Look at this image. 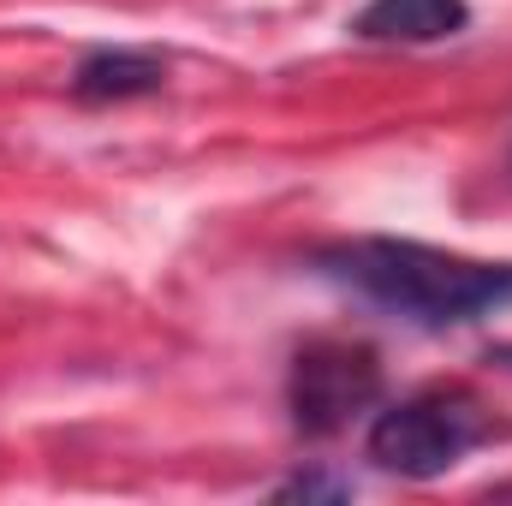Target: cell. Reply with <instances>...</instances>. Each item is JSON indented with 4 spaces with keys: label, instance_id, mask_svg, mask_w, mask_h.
Listing matches in <instances>:
<instances>
[{
    "label": "cell",
    "instance_id": "cell-1",
    "mask_svg": "<svg viewBox=\"0 0 512 506\" xmlns=\"http://www.w3.org/2000/svg\"><path fill=\"white\" fill-rule=\"evenodd\" d=\"M310 268L411 328H465L512 310V262H477L417 239H340L310 251Z\"/></svg>",
    "mask_w": 512,
    "mask_h": 506
},
{
    "label": "cell",
    "instance_id": "cell-2",
    "mask_svg": "<svg viewBox=\"0 0 512 506\" xmlns=\"http://www.w3.org/2000/svg\"><path fill=\"white\" fill-rule=\"evenodd\" d=\"M495 435H501L495 429V411L471 387H423V393L393 399L387 411H376V423L364 435V453H370V465L387 471V477L435 483L465 453L489 447Z\"/></svg>",
    "mask_w": 512,
    "mask_h": 506
},
{
    "label": "cell",
    "instance_id": "cell-3",
    "mask_svg": "<svg viewBox=\"0 0 512 506\" xmlns=\"http://www.w3.org/2000/svg\"><path fill=\"white\" fill-rule=\"evenodd\" d=\"M376 399H382V364L358 340H310L292 358L286 405H292V429L310 441L352 429V417H364Z\"/></svg>",
    "mask_w": 512,
    "mask_h": 506
},
{
    "label": "cell",
    "instance_id": "cell-4",
    "mask_svg": "<svg viewBox=\"0 0 512 506\" xmlns=\"http://www.w3.org/2000/svg\"><path fill=\"white\" fill-rule=\"evenodd\" d=\"M471 24L465 0H370L352 18L358 42H382V48H423V42H447Z\"/></svg>",
    "mask_w": 512,
    "mask_h": 506
},
{
    "label": "cell",
    "instance_id": "cell-5",
    "mask_svg": "<svg viewBox=\"0 0 512 506\" xmlns=\"http://www.w3.org/2000/svg\"><path fill=\"white\" fill-rule=\"evenodd\" d=\"M161 84H167V60L149 48H90L72 72V96L84 108L137 102V96H155Z\"/></svg>",
    "mask_w": 512,
    "mask_h": 506
},
{
    "label": "cell",
    "instance_id": "cell-6",
    "mask_svg": "<svg viewBox=\"0 0 512 506\" xmlns=\"http://www.w3.org/2000/svg\"><path fill=\"white\" fill-rule=\"evenodd\" d=\"M274 501H352L346 477H322V471H298L286 483H274Z\"/></svg>",
    "mask_w": 512,
    "mask_h": 506
},
{
    "label": "cell",
    "instance_id": "cell-7",
    "mask_svg": "<svg viewBox=\"0 0 512 506\" xmlns=\"http://www.w3.org/2000/svg\"><path fill=\"white\" fill-rule=\"evenodd\" d=\"M507 173H512V155H507Z\"/></svg>",
    "mask_w": 512,
    "mask_h": 506
}]
</instances>
